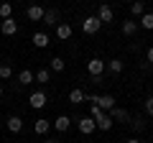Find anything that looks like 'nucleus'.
Wrapping results in <instances>:
<instances>
[{"label":"nucleus","instance_id":"obj_11","mask_svg":"<svg viewBox=\"0 0 153 143\" xmlns=\"http://www.w3.org/2000/svg\"><path fill=\"white\" fill-rule=\"evenodd\" d=\"M110 118H112V120H130V112H128L125 107H117V105H115L112 110H110Z\"/></svg>","mask_w":153,"mask_h":143},{"label":"nucleus","instance_id":"obj_25","mask_svg":"<svg viewBox=\"0 0 153 143\" xmlns=\"http://www.w3.org/2000/svg\"><path fill=\"white\" fill-rule=\"evenodd\" d=\"M130 13H133L135 18H140L143 13H146V5H143V3H133V5H130Z\"/></svg>","mask_w":153,"mask_h":143},{"label":"nucleus","instance_id":"obj_6","mask_svg":"<svg viewBox=\"0 0 153 143\" xmlns=\"http://www.w3.org/2000/svg\"><path fill=\"white\" fill-rule=\"evenodd\" d=\"M112 18H115L112 8H107V5H100V8H97V21H100V23H110Z\"/></svg>","mask_w":153,"mask_h":143},{"label":"nucleus","instance_id":"obj_28","mask_svg":"<svg viewBox=\"0 0 153 143\" xmlns=\"http://www.w3.org/2000/svg\"><path fill=\"white\" fill-rule=\"evenodd\" d=\"M146 112L153 118V95H148V97H146Z\"/></svg>","mask_w":153,"mask_h":143},{"label":"nucleus","instance_id":"obj_31","mask_svg":"<svg viewBox=\"0 0 153 143\" xmlns=\"http://www.w3.org/2000/svg\"><path fill=\"white\" fill-rule=\"evenodd\" d=\"M44 143H61V141H56V138H46Z\"/></svg>","mask_w":153,"mask_h":143},{"label":"nucleus","instance_id":"obj_7","mask_svg":"<svg viewBox=\"0 0 153 143\" xmlns=\"http://www.w3.org/2000/svg\"><path fill=\"white\" fill-rule=\"evenodd\" d=\"M0 31L5 33V36H16V33H18V23L13 21V18H8V21L0 23Z\"/></svg>","mask_w":153,"mask_h":143},{"label":"nucleus","instance_id":"obj_2","mask_svg":"<svg viewBox=\"0 0 153 143\" xmlns=\"http://www.w3.org/2000/svg\"><path fill=\"white\" fill-rule=\"evenodd\" d=\"M87 72L92 74V79H94V77H102L105 61H102V59H89V61H87Z\"/></svg>","mask_w":153,"mask_h":143},{"label":"nucleus","instance_id":"obj_12","mask_svg":"<svg viewBox=\"0 0 153 143\" xmlns=\"http://www.w3.org/2000/svg\"><path fill=\"white\" fill-rule=\"evenodd\" d=\"M8 130H10V133H21L23 130V120L18 115H10V118H8Z\"/></svg>","mask_w":153,"mask_h":143},{"label":"nucleus","instance_id":"obj_4","mask_svg":"<svg viewBox=\"0 0 153 143\" xmlns=\"http://www.w3.org/2000/svg\"><path fill=\"white\" fill-rule=\"evenodd\" d=\"M94 105H97L102 112H107V110H112V107H115V97H112V95H100Z\"/></svg>","mask_w":153,"mask_h":143},{"label":"nucleus","instance_id":"obj_13","mask_svg":"<svg viewBox=\"0 0 153 143\" xmlns=\"http://www.w3.org/2000/svg\"><path fill=\"white\" fill-rule=\"evenodd\" d=\"M56 36H59L61 41L71 39V26H69V23H59V26H56Z\"/></svg>","mask_w":153,"mask_h":143},{"label":"nucleus","instance_id":"obj_29","mask_svg":"<svg viewBox=\"0 0 153 143\" xmlns=\"http://www.w3.org/2000/svg\"><path fill=\"white\" fill-rule=\"evenodd\" d=\"M133 128H135V130H146V123H143V118H135V120H133Z\"/></svg>","mask_w":153,"mask_h":143},{"label":"nucleus","instance_id":"obj_9","mask_svg":"<svg viewBox=\"0 0 153 143\" xmlns=\"http://www.w3.org/2000/svg\"><path fill=\"white\" fill-rule=\"evenodd\" d=\"M44 8H41V5H31V8H28V10H26V16H28V21H44Z\"/></svg>","mask_w":153,"mask_h":143},{"label":"nucleus","instance_id":"obj_14","mask_svg":"<svg viewBox=\"0 0 153 143\" xmlns=\"http://www.w3.org/2000/svg\"><path fill=\"white\" fill-rule=\"evenodd\" d=\"M69 125H71V120L66 115H61V118H56V120H54V128L59 133H66V130H69Z\"/></svg>","mask_w":153,"mask_h":143},{"label":"nucleus","instance_id":"obj_19","mask_svg":"<svg viewBox=\"0 0 153 143\" xmlns=\"http://www.w3.org/2000/svg\"><path fill=\"white\" fill-rule=\"evenodd\" d=\"M140 28H146V31H151L153 28V13H143L140 16V23H138Z\"/></svg>","mask_w":153,"mask_h":143},{"label":"nucleus","instance_id":"obj_17","mask_svg":"<svg viewBox=\"0 0 153 143\" xmlns=\"http://www.w3.org/2000/svg\"><path fill=\"white\" fill-rule=\"evenodd\" d=\"M107 69L112 72V74H120V72L125 69V64H123V59H110L107 61Z\"/></svg>","mask_w":153,"mask_h":143},{"label":"nucleus","instance_id":"obj_8","mask_svg":"<svg viewBox=\"0 0 153 143\" xmlns=\"http://www.w3.org/2000/svg\"><path fill=\"white\" fill-rule=\"evenodd\" d=\"M49 44H51L49 33H44V31L33 33V46H38V49H46V46H49Z\"/></svg>","mask_w":153,"mask_h":143},{"label":"nucleus","instance_id":"obj_23","mask_svg":"<svg viewBox=\"0 0 153 143\" xmlns=\"http://www.w3.org/2000/svg\"><path fill=\"white\" fill-rule=\"evenodd\" d=\"M33 79H36V82H49L51 74H49V69H38L36 74H33Z\"/></svg>","mask_w":153,"mask_h":143},{"label":"nucleus","instance_id":"obj_20","mask_svg":"<svg viewBox=\"0 0 153 143\" xmlns=\"http://www.w3.org/2000/svg\"><path fill=\"white\" fill-rule=\"evenodd\" d=\"M10 16H13V5H10V3H0V18L8 21Z\"/></svg>","mask_w":153,"mask_h":143},{"label":"nucleus","instance_id":"obj_5","mask_svg":"<svg viewBox=\"0 0 153 143\" xmlns=\"http://www.w3.org/2000/svg\"><path fill=\"white\" fill-rule=\"evenodd\" d=\"M28 102H31L33 110H41V107H46V92H33Z\"/></svg>","mask_w":153,"mask_h":143},{"label":"nucleus","instance_id":"obj_26","mask_svg":"<svg viewBox=\"0 0 153 143\" xmlns=\"http://www.w3.org/2000/svg\"><path fill=\"white\" fill-rule=\"evenodd\" d=\"M89 112H92V115H89V118H92V120H94V123H97V120H102V118H105V115H107V112H102V110H100L97 105H92V110H89Z\"/></svg>","mask_w":153,"mask_h":143},{"label":"nucleus","instance_id":"obj_24","mask_svg":"<svg viewBox=\"0 0 153 143\" xmlns=\"http://www.w3.org/2000/svg\"><path fill=\"white\" fill-rule=\"evenodd\" d=\"M13 77V66L10 64H0V79H10Z\"/></svg>","mask_w":153,"mask_h":143},{"label":"nucleus","instance_id":"obj_1","mask_svg":"<svg viewBox=\"0 0 153 143\" xmlns=\"http://www.w3.org/2000/svg\"><path fill=\"white\" fill-rule=\"evenodd\" d=\"M100 28H102V23L97 21V16H87V18L82 21V31L89 33V36H92V33H97Z\"/></svg>","mask_w":153,"mask_h":143},{"label":"nucleus","instance_id":"obj_27","mask_svg":"<svg viewBox=\"0 0 153 143\" xmlns=\"http://www.w3.org/2000/svg\"><path fill=\"white\" fill-rule=\"evenodd\" d=\"M51 69L54 72H64V59H61V56H54V59H51Z\"/></svg>","mask_w":153,"mask_h":143},{"label":"nucleus","instance_id":"obj_30","mask_svg":"<svg viewBox=\"0 0 153 143\" xmlns=\"http://www.w3.org/2000/svg\"><path fill=\"white\" fill-rule=\"evenodd\" d=\"M148 64H153V46L148 49Z\"/></svg>","mask_w":153,"mask_h":143},{"label":"nucleus","instance_id":"obj_10","mask_svg":"<svg viewBox=\"0 0 153 143\" xmlns=\"http://www.w3.org/2000/svg\"><path fill=\"white\" fill-rule=\"evenodd\" d=\"M44 23L46 26H59V10H56V8H49V10L44 13Z\"/></svg>","mask_w":153,"mask_h":143},{"label":"nucleus","instance_id":"obj_21","mask_svg":"<svg viewBox=\"0 0 153 143\" xmlns=\"http://www.w3.org/2000/svg\"><path fill=\"white\" fill-rule=\"evenodd\" d=\"M18 82H21V84H31V82H33V72L23 69L21 74H18Z\"/></svg>","mask_w":153,"mask_h":143},{"label":"nucleus","instance_id":"obj_33","mask_svg":"<svg viewBox=\"0 0 153 143\" xmlns=\"http://www.w3.org/2000/svg\"><path fill=\"white\" fill-rule=\"evenodd\" d=\"M0 97H3V87H0Z\"/></svg>","mask_w":153,"mask_h":143},{"label":"nucleus","instance_id":"obj_18","mask_svg":"<svg viewBox=\"0 0 153 143\" xmlns=\"http://www.w3.org/2000/svg\"><path fill=\"white\" fill-rule=\"evenodd\" d=\"M123 33H125V36H135L138 33V23L135 21H125L123 23Z\"/></svg>","mask_w":153,"mask_h":143},{"label":"nucleus","instance_id":"obj_32","mask_svg":"<svg viewBox=\"0 0 153 143\" xmlns=\"http://www.w3.org/2000/svg\"><path fill=\"white\" fill-rule=\"evenodd\" d=\"M128 143H140V141H138V138H128Z\"/></svg>","mask_w":153,"mask_h":143},{"label":"nucleus","instance_id":"obj_3","mask_svg":"<svg viewBox=\"0 0 153 143\" xmlns=\"http://www.w3.org/2000/svg\"><path fill=\"white\" fill-rule=\"evenodd\" d=\"M76 128H79V133H84V136H92V133L97 130V123H94L92 118H82V120L76 123Z\"/></svg>","mask_w":153,"mask_h":143},{"label":"nucleus","instance_id":"obj_15","mask_svg":"<svg viewBox=\"0 0 153 143\" xmlns=\"http://www.w3.org/2000/svg\"><path fill=\"white\" fill-rule=\"evenodd\" d=\"M49 128H51V123L46 120V118H38V120H36V125H33V130H36L38 136H44V133H49Z\"/></svg>","mask_w":153,"mask_h":143},{"label":"nucleus","instance_id":"obj_16","mask_svg":"<svg viewBox=\"0 0 153 143\" xmlns=\"http://www.w3.org/2000/svg\"><path fill=\"white\" fill-rule=\"evenodd\" d=\"M84 97H87V95H84L82 89H71V92H69V102H71V105H82Z\"/></svg>","mask_w":153,"mask_h":143},{"label":"nucleus","instance_id":"obj_22","mask_svg":"<svg viewBox=\"0 0 153 143\" xmlns=\"http://www.w3.org/2000/svg\"><path fill=\"white\" fill-rule=\"evenodd\" d=\"M112 125H115V123H112V118H110V115H105L102 120H97V128H100V130H110Z\"/></svg>","mask_w":153,"mask_h":143}]
</instances>
